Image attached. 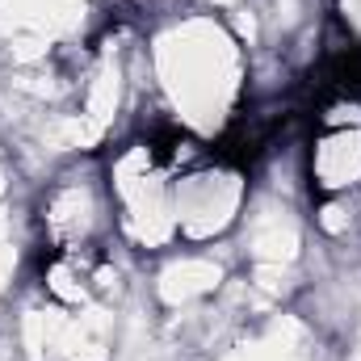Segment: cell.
<instances>
[{
	"label": "cell",
	"instance_id": "6da1fadb",
	"mask_svg": "<svg viewBox=\"0 0 361 361\" xmlns=\"http://www.w3.org/2000/svg\"><path fill=\"white\" fill-rule=\"evenodd\" d=\"M248 202V177L231 160H210L206 169L173 180V214H177L180 240H214L223 235Z\"/></svg>",
	"mask_w": 361,
	"mask_h": 361
},
{
	"label": "cell",
	"instance_id": "7a4b0ae2",
	"mask_svg": "<svg viewBox=\"0 0 361 361\" xmlns=\"http://www.w3.org/2000/svg\"><path fill=\"white\" fill-rule=\"evenodd\" d=\"M302 177L315 197H341V193H361V126L349 130H315Z\"/></svg>",
	"mask_w": 361,
	"mask_h": 361
},
{
	"label": "cell",
	"instance_id": "3957f363",
	"mask_svg": "<svg viewBox=\"0 0 361 361\" xmlns=\"http://www.w3.org/2000/svg\"><path fill=\"white\" fill-rule=\"evenodd\" d=\"M336 21L345 25L353 47H361V0H336Z\"/></svg>",
	"mask_w": 361,
	"mask_h": 361
},
{
	"label": "cell",
	"instance_id": "277c9868",
	"mask_svg": "<svg viewBox=\"0 0 361 361\" xmlns=\"http://www.w3.org/2000/svg\"><path fill=\"white\" fill-rule=\"evenodd\" d=\"M210 4H219V8H231V4H240V0H210Z\"/></svg>",
	"mask_w": 361,
	"mask_h": 361
}]
</instances>
